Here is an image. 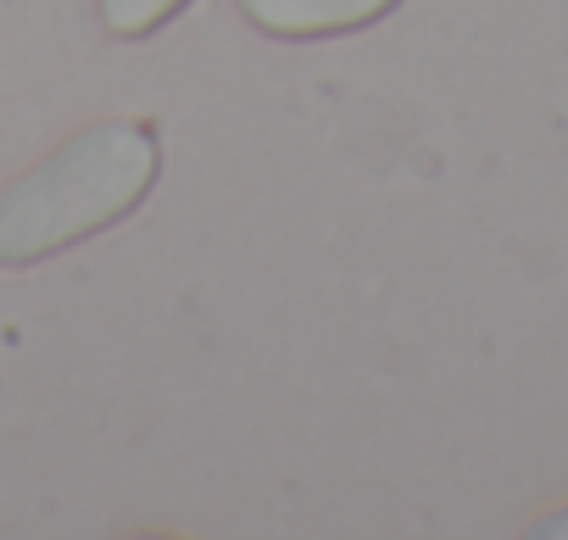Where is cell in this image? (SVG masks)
Here are the masks:
<instances>
[{
    "instance_id": "cell-1",
    "label": "cell",
    "mask_w": 568,
    "mask_h": 540,
    "mask_svg": "<svg viewBox=\"0 0 568 540\" xmlns=\"http://www.w3.org/2000/svg\"><path fill=\"white\" fill-rule=\"evenodd\" d=\"M156 173L162 151L145 123L106 118L79 129L0 190V267H34L134 217Z\"/></svg>"
},
{
    "instance_id": "cell-2",
    "label": "cell",
    "mask_w": 568,
    "mask_h": 540,
    "mask_svg": "<svg viewBox=\"0 0 568 540\" xmlns=\"http://www.w3.org/2000/svg\"><path fill=\"white\" fill-rule=\"evenodd\" d=\"M234 7L267 40H335L379 23L402 0H234Z\"/></svg>"
},
{
    "instance_id": "cell-3",
    "label": "cell",
    "mask_w": 568,
    "mask_h": 540,
    "mask_svg": "<svg viewBox=\"0 0 568 540\" xmlns=\"http://www.w3.org/2000/svg\"><path fill=\"white\" fill-rule=\"evenodd\" d=\"M101 7V23L118 34V40H145L156 34L168 18H179L190 0H95Z\"/></svg>"
},
{
    "instance_id": "cell-4",
    "label": "cell",
    "mask_w": 568,
    "mask_h": 540,
    "mask_svg": "<svg viewBox=\"0 0 568 540\" xmlns=\"http://www.w3.org/2000/svg\"><path fill=\"white\" fill-rule=\"evenodd\" d=\"M535 534H540V540H551V534H562V540H568V512H562V518H546V523H535Z\"/></svg>"
}]
</instances>
